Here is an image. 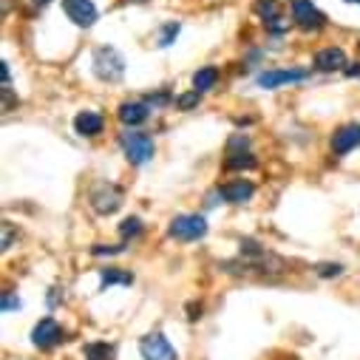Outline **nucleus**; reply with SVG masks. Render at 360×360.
<instances>
[{
    "instance_id": "f03ea898",
    "label": "nucleus",
    "mask_w": 360,
    "mask_h": 360,
    "mask_svg": "<svg viewBox=\"0 0 360 360\" xmlns=\"http://www.w3.org/2000/svg\"><path fill=\"white\" fill-rule=\"evenodd\" d=\"M120 145H122L125 159H128L131 165H145V162H150L153 153H156L153 136H148V134H142V131H131V128L120 134Z\"/></svg>"
},
{
    "instance_id": "b1692460",
    "label": "nucleus",
    "mask_w": 360,
    "mask_h": 360,
    "mask_svg": "<svg viewBox=\"0 0 360 360\" xmlns=\"http://www.w3.org/2000/svg\"><path fill=\"white\" fill-rule=\"evenodd\" d=\"M290 29V20H284L281 15L273 18V20H266V32H273V34H284Z\"/></svg>"
},
{
    "instance_id": "1a4fd4ad",
    "label": "nucleus",
    "mask_w": 360,
    "mask_h": 360,
    "mask_svg": "<svg viewBox=\"0 0 360 360\" xmlns=\"http://www.w3.org/2000/svg\"><path fill=\"white\" fill-rule=\"evenodd\" d=\"M63 338H65V332H63V326H60L54 318H43V321H37L34 329H32V343H34L37 349H51V346H57Z\"/></svg>"
},
{
    "instance_id": "4468645a",
    "label": "nucleus",
    "mask_w": 360,
    "mask_h": 360,
    "mask_svg": "<svg viewBox=\"0 0 360 360\" xmlns=\"http://www.w3.org/2000/svg\"><path fill=\"white\" fill-rule=\"evenodd\" d=\"M103 125H105V120L97 111H79L74 117V131L79 136H97V134H103Z\"/></svg>"
},
{
    "instance_id": "6ab92c4d",
    "label": "nucleus",
    "mask_w": 360,
    "mask_h": 360,
    "mask_svg": "<svg viewBox=\"0 0 360 360\" xmlns=\"http://www.w3.org/2000/svg\"><path fill=\"white\" fill-rule=\"evenodd\" d=\"M252 12L266 23V20H273L281 15V6H278V0H255L252 4Z\"/></svg>"
},
{
    "instance_id": "2eb2a0df",
    "label": "nucleus",
    "mask_w": 360,
    "mask_h": 360,
    "mask_svg": "<svg viewBox=\"0 0 360 360\" xmlns=\"http://www.w3.org/2000/svg\"><path fill=\"white\" fill-rule=\"evenodd\" d=\"M114 284L131 287V284H134V276L128 273V269H120V266H105V269H100V290L114 287Z\"/></svg>"
},
{
    "instance_id": "f257e3e1",
    "label": "nucleus",
    "mask_w": 360,
    "mask_h": 360,
    "mask_svg": "<svg viewBox=\"0 0 360 360\" xmlns=\"http://www.w3.org/2000/svg\"><path fill=\"white\" fill-rule=\"evenodd\" d=\"M94 74L103 82H120L125 77V57L114 46H100L94 49Z\"/></svg>"
},
{
    "instance_id": "7c9ffc66",
    "label": "nucleus",
    "mask_w": 360,
    "mask_h": 360,
    "mask_svg": "<svg viewBox=\"0 0 360 360\" xmlns=\"http://www.w3.org/2000/svg\"><path fill=\"white\" fill-rule=\"evenodd\" d=\"M139 4H142V0H139Z\"/></svg>"
},
{
    "instance_id": "f3484780",
    "label": "nucleus",
    "mask_w": 360,
    "mask_h": 360,
    "mask_svg": "<svg viewBox=\"0 0 360 360\" xmlns=\"http://www.w3.org/2000/svg\"><path fill=\"white\" fill-rule=\"evenodd\" d=\"M224 167L227 170H250V167H255V156H252V150H227Z\"/></svg>"
},
{
    "instance_id": "393cba45",
    "label": "nucleus",
    "mask_w": 360,
    "mask_h": 360,
    "mask_svg": "<svg viewBox=\"0 0 360 360\" xmlns=\"http://www.w3.org/2000/svg\"><path fill=\"white\" fill-rule=\"evenodd\" d=\"M23 304H20V298L18 295H12V292H4V301H0V309L4 312H12V309H20Z\"/></svg>"
},
{
    "instance_id": "c756f323",
    "label": "nucleus",
    "mask_w": 360,
    "mask_h": 360,
    "mask_svg": "<svg viewBox=\"0 0 360 360\" xmlns=\"http://www.w3.org/2000/svg\"><path fill=\"white\" fill-rule=\"evenodd\" d=\"M346 4H357V6H360V0H346Z\"/></svg>"
},
{
    "instance_id": "0eeeda50",
    "label": "nucleus",
    "mask_w": 360,
    "mask_h": 360,
    "mask_svg": "<svg viewBox=\"0 0 360 360\" xmlns=\"http://www.w3.org/2000/svg\"><path fill=\"white\" fill-rule=\"evenodd\" d=\"M139 354L142 360H176V349L162 332H150L139 340Z\"/></svg>"
},
{
    "instance_id": "4be33fe9",
    "label": "nucleus",
    "mask_w": 360,
    "mask_h": 360,
    "mask_svg": "<svg viewBox=\"0 0 360 360\" xmlns=\"http://www.w3.org/2000/svg\"><path fill=\"white\" fill-rule=\"evenodd\" d=\"M139 233H142V219H136V216H131V219H125L120 224V236L122 238H136Z\"/></svg>"
},
{
    "instance_id": "9b49d317",
    "label": "nucleus",
    "mask_w": 360,
    "mask_h": 360,
    "mask_svg": "<svg viewBox=\"0 0 360 360\" xmlns=\"http://www.w3.org/2000/svg\"><path fill=\"white\" fill-rule=\"evenodd\" d=\"M219 191H221V199H224V202H230V205H244V202H250V199H252L255 185H252V182H247V179H236V182L219 185Z\"/></svg>"
},
{
    "instance_id": "5701e85b",
    "label": "nucleus",
    "mask_w": 360,
    "mask_h": 360,
    "mask_svg": "<svg viewBox=\"0 0 360 360\" xmlns=\"http://www.w3.org/2000/svg\"><path fill=\"white\" fill-rule=\"evenodd\" d=\"M315 273H318L321 278H338V276L343 273V266H340V264H318Z\"/></svg>"
},
{
    "instance_id": "6e6552de",
    "label": "nucleus",
    "mask_w": 360,
    "mask_h": 360,
    "mask_svg": "<svg viewBox=\"0 0 360 360\" xmlns=\"http://www.w3.org/2000/svg\"><path fill=\"white\" fill-rule=\"evenodd\" d=\"M63 12L79 29H91L97 23V6H94V0H63Z\"/></svg>"
},
{
    "instance_id": "412c9836",
    "label": "nucleus",
    "mask_w": 360,
    "mask_h": 360,
    "mask_svg": "<svg viewBox=\"0 0 360 360\" xmlns=\"http://www.w3.org/2000/svg\"><path fill=\"white\" fill-rule=\"evenodd\" d=\"M179 29H182V26H179L176 20H170V23H165V26H162V32H159V46H162V49H167V46H173V40H176V34H179Z\"/></svg>"
},
{
    "instance_id": "423d86ee",
    "label": "nucleus",
    "mask_w": 360,
    "mask_h": 360,
    "mask_svg": "<svg viewBox=\"0 0 360 360\" xmlns=\"http://www.w3.org/2000/svg\"><path fill=\"white\" fill-rule=\"evenodd\" d=\"M309 77V71L304 68H269L264 74H258V88L264 91H273V88H281V85H292V82H304Z\"/></svg>"
},
{
    "instance_id": "39448f33",
    "label": "nucleus",
    "mask_w": 360,
    "mask_h": 360,
    "mask_svg": "<svg viewBox=\"0 0 360 360\" xmlns=\"http://www.w3.org/2000/svg\"><path fill=\"white\" fill-rule=\"evenodd\" d=\"M91 207L94 213L100 216H111L122 207V191L114 185V182H100L94 191H91Z\"/></svg>"
},
{
    "instance_id": "20e7f679",
    "label": "nucleus",
    "mask_w": 360,
    "mask_h": 360,
    "mask_svg": "<svg viewBox=\"0 0 360 360\" xmlns=\"http://www.w3.org/2000/svg\"><path fill=\"white\" fill-rule=\"evenodd\" d=\"M290 9H292V23L304 32H318L326 26V15L312 4V0H292Z\"/></svg>"
},
{
    "instance_id": "c85d7f7f",
    "label": "nucleus",
    "mask_w": 360,
    "mask_h": 360,
    "mask_svg": "<svg viewBox=\"0 0 360 360\" xmlns=\"http://www.w3.org/2000/svg\"><path fill=\"white\" fill-rule=\"evenodd\" d=\"M4 85H9V63H4Z\"/></svg>"
},
{
    "instance_id": "a878e982",
    "label": "nucleus",
    "mask_w": 360,
    "mask_h": 360,
    "mask_svg": "<svg viewBox=\"0 0 360 360\" xmlns=\"http://www.w3.org/2000/svg\"><path fill=\"white\" fill-rule=\"evenodd\" d=\"M125 247H108V244H94L91 247V252L94 255H117V252H122Z\"/></svg>"
},
{
    "instance_id": "a211bd4d",
    "label": "nucleus",
    "mask_w": 360,
    "mask_h": 360,
    "mask_svg": "<svg viewBox=\"0 0 360 360\" xmlns=\"http://www.w3.org/2000/svg\"><path fill=\"white\" fill-rule=\"evenodd\" d=\"M219 82V68L216 65H205V68H199L196 74H193V88L196 91H210V88Z\"/></svg>"
},
{
    "instance_id": "f8f14e48",
    "label": "nucleus",
    "mask_w": 360,
    "mask_h": 360,
    "mask_svg": "<svg viewBox=\"0 0 360 360\" xmlns=\"http://www.w3.org/2000/svg\"><path fill=\"white\" fill-rule=\"evenodd\" d=\"M315 68L318 71H346V51L338 49V46L321 49L315 54Z\"/></svg>"
},
{
    "instance_id": "9d476101",
    "label": "nucleus",
    "mask_w": 360,
    "mask_h": 360,
    "mask_svg": "<svg viewBox=\"0 0 360 360\" xmlns=\"http://www.w3.org/2000/svg\"><path fill=\"white\" fill-rule=\"evenodd\" d=\"M357 145H360V125L357 122H349V125H343L332 134V153L335 156H346Z\"/></svg>"
},
{
    "instance_id": "7ed1b4c3",
    "label": "nucleus",
    "mask_w": 360,
    "mask_h": 360,
    "mask_svg": "<svg viewBox=\"0 0 360 360\" xmlns=\"http://www.w3.org/2000/svg\"><path fill=\"white\" fill-rule=\"evenodd\" d=\"M167 233H170V238H176V241H199V238L207 236V221H205V216H199V213H182V216L170 219Z\"/></svg>"
},
{
    "instance_id": "aec40b11",
    "label": "nucleus",
    "mask_w": 360,
    "mask_h": 360,
    "mask_svg": "<svg viewBox=\"0 0 360 360\" xmlns=\"http://www.w3.org/2000/svg\"><path fill=\"white\" fill-rule=\"evenodd\" d=\"M199 100H202V91H196V88H193V91L176 97V108H179V111H191V108L199 105Z\"/></svg>"
},
{
    "instance_id": "bb28decb",
    "label": "nucleus",
    "mask_w": 360,
    "mask_h": 360,
    "mask_svg": "<svg viewBox=\"0 0 360 360\" xmlns=\"http://www.w3.org/2000/svg\"><path fill=\"white\" fill-rule=\"evenodd\" d=\"M346 77H360V63L349 65V68H346Z\"/></svg>"
},
{
    "instance_id": "dca6fc26",
    "label": "nucleus",
    "mask_w": 360,
    "mask_h": 360,
    "mask_svg": "<svg viewBox=\"0 0 360 360\" xmlns=\"http://www.w3.org/2000/svg\"><path fill=\"white\" fill-rule=\"evenodd\" d=\"M114 354H117L114 343H105V340H94V343L82 346V357L85 360H114Z\"/></svg>"
},
{
    "instance_id": "ddd939ff",
    "label": "nucleus",
    "mask_w": 360,
    "mask_h": 360,
    "mask_svg": "<svg viewBox=\"0 0 360 360\" xmlns=\"http://www.w3.org/2000/svg\"><path fill=\"white\" fill-rule=\"evenodd\" d=\"M117 117H120V122L125 128H136V125H142L150 117V105L148 103H122Z\"/></svg>"
},
{
    "instance_id": "cd10ccee",
    "label": "nucleus",
    "mask_w": 360,
    "mask_h": 360,
    "mask_svg": "<svg viewBox=\"0 0 360 360\" xmlns=\"http://www.w3.org/2000/svg\"><path fill=\"white\" fill-rule=\"evenodd\" d=\"M29 4H32L34 9H46V6L51 4V0H29Z\"/></svg>"
}]
</instances>
